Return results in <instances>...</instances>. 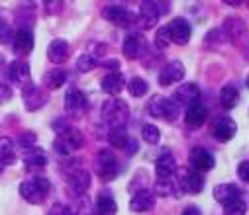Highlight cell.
Returning <instances> with one entry per match:
<instances>
[{"label":"cell","mask_w":249,"mask_h":215,"mask_svg":"<svg viewBox=\"0 0 249 215\" xmlns=\"http://www.w3.org/2000/svg\"><path fill=\"white\" fill-rule=\"evenodd\" d=\"M128 117H130V108H128V104L124 100L112 98V100L104 102V106H102V119H104V123H108L110 129L126 127Z\"/></svg>","instance_id":"1"},{"label":"cell","mask_w":249,"mask_h":215,"mask_svg":"<svg viewBox=\"0 0 249 215\" xmlns=\"http://www.w3.org/2000/svg\"><path fill=\"white\" fill-rule=\"evenodd\" d=\"M49 192H51V184L45 176H34L20 184V196L28 203H34V205L43 203L45 198L49 196Z\"/></svg>","instance_id":"2"},{"label":"cell","mask_w":249,"mask_h":215,"mask_svg":"<svg viewBox=\"0 0 249 215\" xmlns=\"http://www.w3.org/2000/svg\"><path fill=\"white\" fill-rule=\"evenodd\" d=\"M178 110H180V106L173 98H163V96H153L147 104L149 116H153L157 119H167V121H175L178 116Z\"/></svg>","instance_id":"3"},{"label":"cell","mask_w":249,"mask_h":215,"mask_svg":"<svg viewBox=\"0 0 249 215\" xmlns=\"http://www.w3.org/2000/svg\"><path fill=\"white\" fill-rule=\"evenodd\" d=\"M83 143H85L83 133H81L79 129H75V127H69L65 133L57 135V139L53 141V147H55V151H57L59 155L69 157V155H73L77 149L83 147Z\"/></svg>","instance_id":"4"},{"label":"cell","mask_w":249,"mask_h":215,"mask_svg":"<svg viewBox=\"0 0 249 215\" xmlns=\"http://www.w3.org/2000/svg\"><path fill=\"white\" fill-rule=\"evenodd\" d=\"M177 192H184V194H200L204 190V178L202 174L191 170V168H180L177 170Z\"/></svg>","instance_id":"5"},{"label":"cell","mask_w":249,"mask_h":215,"mask_svg":"<svg viewBox=\"0 0 249 215\" xmlns=\"http://www.w3.org/2000/svg\"><path fill=\"white\" fill-rule=\"evenodd\" d=\"M167 6L169 4H161V2H142L140 14H138V22H142V28L143 30L155 28V24L159 22V16L169 10Z\"/></svg>","instance_id":"6"},{"label":"cell","mask_w":249,"mask_h":215,"mask_svg":"<svg viewBox=\"0 0 249 215\" xmlns=\"http://www.w3.org/2000/svg\"><path fill=\"white\" fill-rule=\"evenodd\" d=\"M102 16L108 22H112L114 26H120V28H130L134 22H138V16L122 4H108L102 10Z\"/></svg>","instance_id":"7"},{"label":"cell","mask_w":249,"mask_h":215,"mask_svg":"<svg viewBox=\"0 0 249 215\" xmlns=\"http://www.w3.org/2000/svg\"><path fill=\"white\" fill-rule=\"evenodd\" d=\"M96 172L104 182H110L118 176V161H116L112 151L102 149L96 155Z\"/></svg>","instance_id":"8"},{"label":"cell","mask_w":249,"mask_h":215,"mask_svg":"<svg viewBox=\"0 0 249 215\" xmlns=\"http://www.w3.org/2000/svg\"><path fill=\"white\" fill-rule=\"evenodd\" d=\"M189 163H191V170L202 174V172H208L214 168L216 161H214V155L204 149V147H195L191 153H189Z\"/></svg>","instance_id":"9"},{"label":"cell","mask_w":249,"mask_h":215,"mask_svg":"<svg viewBox=\"0 0 249 215\" xmlns=\"http://www.w3.org/2000/svg\"><path fill=\"white\" fill-rule=\"evenodd\" d=\"M235 131H237V125L230 116H220L212 121V137L220 143H226V141L233 139Z\"/></svg>","instance_id":"10"},{"label":"cell","mask_w":249,"mask_h":215,"mask_svg":"<svg viewBox=\"0 0 249 215\" xmlns=\"http://www.w3.org/2000/svg\"><path fill=\"white\" fill-rule=\"evenodd\" d=\"M167 30H169V39L171 43H177V45H186L191 41V24L186 22L184 18H175L171 24H167Z\"/></svg>","instance_id":"11"},{"label":"cell","mask_w":249,"mask_h":215,"mask_svg":"<svg viewBox=\"0 0 249 215\" xmlns=\"http://www.w3.org/2000/svg\"><path fill=\"white\" fill-rule=\"evenodd\" d=\"M177 170H178L177 161H175V157L169 151H165V153H161L157 157V161H155V174H157V180L159 182L173 180V176L177 174Z\"/></svg>","instance_id":"12"},{"label":"cell","mask_w":249,"mask_h":215,"mask_svg":"<svg viewBox=\"0 0 249 215\" xmlns=\"http://www.w3.org/2000/svg\"><path fill=\"white\" fill-rule=\"evenodd\" d=\"M184 79V65L180 61H171L159 70V84L161 86H171L177 84Z\"/></svg>","instance_id":"13"},{"label":"cell","mask_w":249,"mask_h":215,"mask_svg":"<svg viewBox=\"0 0 249 215\" xmlns=\"http://www.w3.org/2000/svg\"><path fill=\"white\" fill-rule=\"evenodd\" d=\"M22 96H24V106L30 112H36L47 104V94L43 92V88H39L32 83L22 88Z\"/></svg>","instance_id":"14"},{"label":"cell","mask_w":249,"mask_h":215,"mask_svg":"<svg viewBox=\"0 0 249 215\" xmlns=\"http://www.w3.org/2000/svg\"><path fill=\"white\" fill-rule=\"evenodd\" d=\"M8 79H10V83L14 84V86H18V88H24V86H28L32 81V73H30V65L26 63V61H14V63H10V66H8Z\"/></svg>","instance_id":"15"},{"label":"cell","mask_w":249,"mask_h":215,"mask_svg":"<svg viewBox=\"0 0 249 215\" xmlns=\"http://www.w3.org/2000/svg\"><path fill=\"white\" fill-rule=\"evenodd\" d=\"M198 98H200V88H198V84H195V83H184V84H180V86L175 90V94H173V100H175L178 106H191V104L198 102Z\"/></svg>","instance_id":"16"},{"label":"cell","mask_w":249,"mask_h":215,"mask_svg":"<svg viewBox=\"0 0 249 215\" xmlns=\"http://www.w3.org/2000/svg\"><path fill=\"white\" fill-rule=\"evenodd\" d=\"M67 184H69V190L73 192V196H83L90 188V172L85 168H75L69 174Z\"/></svg>","instance_id":"17"},{"label":"cell","mask_w":249,"mask_h":215,"mask_svg":"<svg viewBox=\"0 0 249 215\" xmlns=\"http://www.w3.org/2000/svg\"><path fill=\"white\" fill-rule=\"evenodd\" d=\"M122 49H124V55H126L128 59H140L145 53L147 43L142 37V33H130V35H126V39H124Z\"/></svg>","instance_id":"18"},{"label":"cell","mask_w":249,"mask_h":215,"mask_svg":"<svg viewBox=\"0 0 249 215\" xmlns=\"http://www.w3.org/2000/svg\"><path fill=\"white\" fill-rule=\"evenodd\" d=\"M153 205H155V194L145 188L138 190L130 199V209L134 213H145V211L153 209Z\"/></svg>","instance_id":"19"},{"label":"cell","mask_w":249,"mask_h":215,"mask_svg":"<svg viewBox=\"0 0 249 215\" xmlns=\"http://www.w3.org/2000/svg\"><path fill=\"white\" fill-rule=\"evenodd\" d=\"M12 49L18 55H30L32 49H34V33L28 28L16 30L14 32V37H12Z\"/></svg>","instance_id":"20"},{"label":"cell","mask_w":249,"mask_h":215,"mask_svg":"<svg viewBox=\"0 0 249 215\" xmlns=\"http://www.w3.org/2000/svg\"><path fill=\"white\" fill-rule=\"evenodd\" d=\"M206 117H208V110H206V106L200 100L191 104V106H186L184 121H186V125H189V127H200L206 121Z\"/></svg>","instance_id":"21"},{"label":"cell","mask_w":249,"mask_h":215,"mask_svg":"<svg viewBox=\"0 0 249 215\" xmlns=\"http://www.w3.org/2000/svg\"><path fill=\"white\" fill-rule=\"evenodd\" d=\"M118 211V205H116V199L110 192H100L98 198H96V203L92 207V213L90 215H116Z\"/></svg>","instance_id":"22"},{"label":"cell","mask_w":249,"mask_h":215,"mask_svg":"<svg viewBox=\"0 0 249 215\" xmlns=\"http://www.w3.org/2000/svg\"><path fill=\"white\" fill-rule=\"evenodd\" d=\"M47 59L53 65H61L69 59V43L63 39H53L47 47Z\"/></svg>","instance_id":"23"},{"label":"cell","mask_w":249,"mask_h":215,"mask_svg":"<svg viewBox=\"0 0 249 215\" xmlns=\"http://www.w3.org/2000/svg\"><path fill=\"white\" fill-rule=\"evenodd\" d=\"M214 198H216L218 203L228 205L231 201L241 199V192H239V188L235 184H218L214 188Z\"/></svg>","instance_id":"24"},{"label":"cell","mask_w":249,"mask_h":215,"mask_svg":"<svg viewBox=\"0 0 249 215\" xmlns=\"http://www.w3.org/2000/svg\"><path fill=\"white\" fill-rule=\"evenodd\" d=\"M124 84H126V79H124L122 73H108L104 79H102V90L110 96H118L122 90H124Z\"/></svg>","instance_id":"25"},{"label":"cell","mask_w":249,"mask_h":215,"mask_svg":"<svg viewBox=\"0 0 249 215\" xmlns=\"http://www.w3.org/2000/svg\"><path fill=\"white\" fill-rule=\"evenodd\" d=\"M65 108L67 112L71 114H79L87 108V96L79 90V88H71L67 94H65Z\"/></svg>","instance_id":"26"},{"label":"cell","mask_w":249,"mask_h":215,"mask_svg":"<svg viewBox=\"0 0 249 215\" xmlns=\"http://www.w3.org/2000/svg\"><path fill=\"white\" fill-rule=\"evenodd\" d=\"M24 163L28 168H41L47 165V155L43 149L34 145L30 149H24Z\"/></svg>","instance_id":"27"},{"label":"cell","mask_w":249,"mask_h":215,"mask_svg":"<svg viewBox=\"0 0 249 215\" xmlns=\"http://www.w3.org/2000/svg\"><path fill=\"white\" fill-rule=\"evenodd\" d=\"M16 161V153H14V141L10 137H0V172L4 166L12 165Z\"/></svg>","instance_id":"28"},{"label":"cell","mask_w":249,"mask_h":215,"mask_svg":"<svg viewBox=\"0 0 249 215\" xmlns=\"http://www.w3.org/2000/svg\"><path fill=\"white\" fill-rule=\"evenodd\" d=\"M65 83H67V73L63 68H51V70H47V73L43 75V84L49 90H57V88L63 86Z\"/></svg>","instance_id":"29"},{"label":"cell","mask_w":249,"mask_h":215,"mask_svg":"<svg viewBox=\"0 0 249 215\" xmlns=\"http://www.w3.org/2000/svg\"><path fill=\"white\" fill-rule=\"evenodd\" d=\"M220 102H222V106H224L226 110H233V108L237 106V102H239V92H237V88L231 86V84L224 86L222 92H220Z\"/></svg>","instance_id":"30"},{"label":"cell","mask_w":249,"mask_h":215,"mask_svg":"<svg viewBox=\"0 0 249 215\" xmlns=\"http://www.w3.org/2000/svg\"><path fill=\"white\" fill-rule=\"evenodd\" d=\"M128 133H126V127H116V129H110L108 131V143L116 149H124L128 143Z\"/></svg>","instance_id":"31"},{"label":"cell","mask_w":249,"mask_h":215,"mask_svg":"<svg viewBox=\"0 0 249 215\" xmlns=\"http://www.w3.org/2000/svg\"><path fill=\"white\" fill-rule=\"evenodd\" d=\"M128 90H130V94H132L134 98H142V96L147 94L149 84H147V81H143L142 77H134V79L128 83Z\"/></svg>","instance_id":"32"},{"label":"cell","mask_w":249,"mask_h":215,"mask_svg":"<svg viewBox=\"0 0 249 215\" xmlns=\"http://www.w3.org/2000/svg\"><path fill=\"white\" fill-rule=\"evenodd\" d=\"M96 66H98V59L90 53H85L77 59V70L79 73H90V70L96 68Z\"/></svg>","instance_id":"33"},{"label":"cell","mask_w":249,"mask_h":215,"mask_svg":"<svg viewBox=\"0 0 249 215\" xmlns=\"http://www.w3.org/2000/svg\"><path fill=\"white\" fill-rule=\"evenodd\" d=\"M142 137H143L145 143H149V145H157L159 139H161V131H159L157 125H153V123H145V125L142 127Z\"/></svg>","instance_id":"34"},{"label":"cell","mask_w":249,"mask_h":215,"mask_svg":"<svg viewBox=\"0 0 249 215\" xmlns=\"http://www.w3.org/2000/svg\"><path fill=\"white\" fill-rule=\"evenodd\" d=\"M153 194H157V196H171V194H175L177 196V186L173 184V180H165V182H159L157 180V184H155V192Z\"/></svg>","instance_id":"35"},{"label":"cell","mask_w":249,"mask_h":215,"mask_svg":"<svg viewBox=\"0 0 249 215\" xmlns=\"http://www.w3.org/2000/svg\"><path fill=\"white\" fill-rule=\"evenodd\" d=\"M169 43H171V39H169V30H167V26H163V28H159L157 33H155V47H157V49H165Z\"/></svg>","instance_id":"36"},{"label":"cell","mask_w":249,"mask_h":215,"mask_svg":"<svg viewBox=\"0 0 249 215\" xmlns=\"http://www.w3.org/2000/svg\"><path fill=\"white\" fill-rule=\"evenodd\" d=\"M12 37H14V30L6 22H0V43H12Z\"/></svg>","instance_id":"37"},{"label":"cell","mask_w":249,"mask_h":215,"mask_svg":"<svg viewBox=\"0 0 249 215\" xmlns=\"http://www.w3.org/2000/svg\"><path fill=\"white\" fill-rule=\"evenodd\" d=\"M47 215H71V207L65 205V203H55V205L47 211Z\"/></svg>","instance_id":"38"},{"label":"cell","mask_w":249,"mask_h":215,"mask_svg":"<svg viewBox=\"0 0 249 215\" xmlns=\"http://www.w3.org/2000/svg\"><path fill=\"white\" fill-rule=\"evenodd\" d=\"M36 145V135L34 133H24L22 137H20V147H24V149H30V147H34Z\"/></svg>","instance_id":"39"},{"label":"cell","mask_w":249,"mask_h":215,"mask_svg":"<svg viewBox=\"0 0 249 215\" xmlns=\"http://www.w3.org/2000/svg\"><path fill=\"white\" fill-rule=\"evenodd\" d=\"M237 176H239L243 182L249 184V161L239 163V166H237Z\"/></svg>","instance_id":"40"},{"label":"cell","mask_w":249,"mask_h":215,"mask_svg":"<svg viewBox=\"0 0 249 215\" xmlns=\"http://www.w3.org/2000/svg\"><path fill=\"white\" fill-rule=\"evenodd\" d=\"M10 96H12L10 86H8V84H0V104L8 102V100H10Z\"/></svg>","instance_id":"41"},{"label":"cell","mask_w":249,"mask_h":215,"mask_svg":"<svg viewBox=\"0 0 249 215\" xmlns=\"http://www.w3.org/2000/svg\"><path fill=\"white\" fill-rule=\"evenodd\" d=\"M124 151H126L128 155L138 153V141H136V139H128V143H126V147H124Z\"/></svg>","instance_id":"42"},{"label":"cell","mask_w":249,"mask_h":215,"mask_svg":"<svg viewBox=\"0 0 249 215\" xmlns=\"http://www.w3.org/2000/svg\"><path fill=\"white\" fill-rule=\"evenodd\" d=\"M180 215H202V213H200V209H198L196 205H191V207H186Z\"/></svg>","instance_id":"43"},{"label":"cell","mask_w":249,"mask_h":215,"mask_svg":"<svg viewBox=\"0 0 249 215\" xmlns=\"http://www.w3.org/2000/svg\"><path fill=\"white\" fill-rule=\"evenodd\" d=\"M2 63H4V55L0 53V66H2Z\"/></svg>","instance_id":"44"},{"label":"cell","mask_w":249,"mask_h":215,"mask_svg":"<svg viewBox=\"0 0 249 215\" xmlns=\"http://www.w3.org/2000/svg\"><path fill=\"white\" fill-rule=\"evenodd\" d=\"M245 84H247V88H249V75H247V79H245Z\"/></svg>","instance_id":"45"}]
</instances>
